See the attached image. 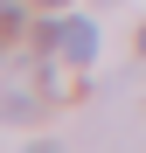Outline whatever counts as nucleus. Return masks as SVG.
<instances>
[{"label":"nucleus","mask_w":146,"mask_h":153,"mask_svg":"<svg viewBox=\"0 0 146 153\" xmlns=\"http://www.w3.org/2000/svg\"><path fill=\"white\" fill-rule=\"evenodd\" d=\"M49 56H56L63 70H84V63L97 56V28H90V21H77V14L56 21V28H49Z\"/></svg>","instance_id":"obj_1"},{"label":"nucleus","mask_w":146,"mask_h":153,"mask_svg":"<svg viewBox=\"0 0 146 153\" xmlns=\"http://www.w3.org/2000/svg\"><path fill=\"white\" fill-rule=\"evenodd\" d=\"M14 28H21V7H14V0H0V49L14 42Z\"/></svg>","instance_id":"obj_2"},{"label":"nucleus","mask_w":146,"mask_h":153,"mask_svg":"<svg viewBox=\"0 0 146 153\" xmlns=\"http://www.w3.org/2000/svg\"><path fill=\"white\" fill-rule=\"evenodd\" d=\"M42 7H70V0H42Z\"/></svg>","instance_id":"obj_3"},{"label":"nucleus","mask_w":146,"mask_h":153,"mask_svg":"<svg viewBox=\"0 0 146 153\" xmlns=\"http://www.w3.org/2000/svg\"><path fill=\"white\" fill-rule=\"evenodd\" d=\"M139 49H146V28H139Z\"/></svg>","instance_id":"obj_4"}]
</instances>
